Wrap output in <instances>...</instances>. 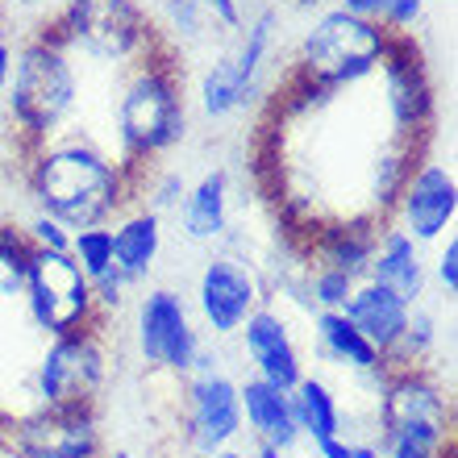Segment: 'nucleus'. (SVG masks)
Here are the masks:
<instances>
[{
  "label": "nucleus",
  "instance_id": "28",
  "mask_svg": "<svg viewBox=\"0 0 458 458\" xmlns=\"http://www.w3.org/2000/svg\"><path fill=\"white\" fill-rule=\"evenodd\" d=\"M354 284H359V279L346 276V271H338V267L313 263L309 271H304L309 313H317V309H342V304H346V296L354 292Z\"/></svg>",
  "mask_w": 458,
  "mask_h": 458
},
{
  "label": "nucleus",
  "instance_id": "24",
  "mask_svg": "<svg viewBox=\"0 0 458 458\" xmlns=\"http://www.w3.org/2000/svg\"><path fill=\"white\" fill-rule=\"evenodd\" d=\"M146 9H150V21H155L158 47L171 50L180 63L188 50H205L213 42V34H217L208 13L200 9V0H155Z\"/></svg>",
  "mask_w": 458,
  "mask_h": 458
},
{
  "label": "nucleus",
  "instance_id": "16",
  "mask_svg": "<svg viewBox=\"0 0 458 458\" xmlns=\"http://www.w3.org/2000/svg\"><path fill=\"white\" fill-rule=\"evenodd\" d=\"M175 233L196 250H217L229 242L233 225V180L225 167H205L188 188H183L180 205L171 208Z\"/></svg>",
  "mask_w": 458,
  "mask_h": 458
},
{
  "label": "nucleus",
  "instance_id": "3",
  "mask_svg": "<svg viewBox=\"0 0 458 458\" xmlns=\"http://www.w3.org/2000/svg\"><path fill=\"white\" fill-rule=\"evenodd\" d=\"M84 105V72L72 59V50L38 25L13 47L9 92L0 105V117L9 121V138L17 155L42 146L55 133L72 130L75 113Z\"/></svg>",
  "mask_w": 458,
  "mask_h": 458
},
{
  "label": "nucleus",
  "instance_id": "26",
  "mask_svg": "<svg viewBox=\"0 0 458 458\" xmlns=\"http://www.w3.org/2000/svg\"><path fill=\"white\" fill-rule=\"evenodd\" d=\"M334 4L367 17L392 38H412V30L425 21V9H429V0H334Z\"/></svg>",
  "mask_w": 458,
  "mask_h": 458
},
{
  "label": "nucleus",
  "instance_id": "38",
  "mask_svg": "<svg viewBox=\"0 0 458 458\" xmlns=\"http://www.w3.org/2000/svg\"><path fill=\"white\" fill-rule=\"evenodd\" d=\"M109 458H133V454H130V450H113Z\"/></svg>",
  "mask_w": 458,
  "mask_h": 458
},
{
  "label": "nucleus",
  "instance_id": "8",
  "mask_svg": "<svg viewBox=\"0 0 458 458\" xmlns=\"http://www.w3.org/2000/svg\"><path fill=\"white\" fill-rule=\"evenodd\" d=\"M105 326L42 342L38 359L30 362V396H34V409H97V400L113 371Z\"/></svg>",
  "mask_w": 458,
  "mask_h": 458
},
{
  "label": "nucleus",
  "instance_id": "23",
  "mask_svg": "<svg viewBox=\"0 0 458 458\" xmlns=\"http://www.w3.org/2000/svg\"><path fill=\"white\" fill-rule=\"evenodd\" d=\"M379 425V450L384 458H442L454 437V412H437V417H396V421H375Z\"/></svg>",
  "mask_w": 458,
  "mask_h": 458
},
{
  "label": "nucleus",
  "instance_id": "27",
  "mask_svg": "<svg viewBox=\"0 0 458 458\" xmlns=\"http://www.w3.org/2000/svg\"><path fill=\"white\" fill-rule=\"evenodd\" d=\"M80 271H84L92 284L105 279L109 271H117L113 263V229L109 225H88V229H72V246H67Z\"/></svg>",
  "mask_w": 458,
  "mask_h": 458
},
{
  "label": "nucleus",
  "instance_id": "14",
  "mask_svg": "<svg viewBox=\"0 0 458 458\" xmlns=\"http://www.w3.org/2000/svg\"><path fill=\"white\" fill-rule=\"evenodd\" d=\"M392 225L409 233L417 246H437L450 238L458 221V180L454 167L442 158H421L409 171V180L400 188L396 205H392Z\"/></svg>",
  "mask_w": 458,
  "mask_h": 458
},
{
  "label": "nucleus",
  "instance_id": "34",
  "mask_svg": "<svg viewBox=\"0 0 458 458\" xmlns=\"http://www.w3.org/2000/svg\"><path fill=\"white\" fill-rule=\"evenodd\" d=\"M13 42L9 34H0V105H4V92H9V75H13Z\"/></svg>",
  "mask_w": 458,
  "mask_h": 458
},
{
  "label": "nucleus",
  "instance_id": "30",
  "mask_svg": "<svg viewBox=\"0 0 458 458\" xmlns=\"http://www.w3.org/2000/svg\"><path fill=\"white\" fill-rule=\"evenodd\" d=\"M429 284H437V288L446 292V301L458 292V238L454 233L437 242V254H434V263H429Z\"/></svg>",
  "mask_w": 458,
  "mask_h": 458
},
{
  "label": "nucleus",
  "instance_id": "17",
  "mask_svg": "<svg viewBox=\"0 0 458 458\" xmlns=\"http://www.w3.org/2000/svg\"><path fill=\"white\" fill-rule=\"evenodd\" d=\"M309 338H313L317 359L329 362V367H338L350 379L379 384L387 375V359L362 338L342 309H317V313H309Z\"/></svg>",
  "mask_w": 458,
  "mask_h": 458
},
{
  "label": "nucleus",
  "instance_id": "6",
  "mask_svg": "<svg viewBox=\"0 0 458 458\" xmlns=\"http://www.w3.org/2000/svg\"><path fill=\"white\" fill-rule=\"evenodd\" d=\"M47 30L72 50L75 63L125 72L158 50L146 0H63Z\"/></svg>",
  "mask_w": 458,
  "mask_h": 458
},
{
  "label": "nucleus",
  "instance_id": "9",
  "mask_svg": "<svg viewBox=\"0 0 458 458\" xmlns=\"http://www.w3.org/2000/svg\"><path fill=\"white\" fill-rule=\"evenodd\" d=\"M133 354L146 371L155 375H192L200 367V354L208 350V338L200 334L188 304V292L175 284H146V292L133 301Z\"/></svg>",
  "mask_w": 458,
  "mask_h": 458
},
{
  "label": "nucleus",
  "instance_id": "1",
  "mask_svg": "<svg viewBox=\"0 0 458 458\" xmlns=\"http://www.w3.org/2000/svg\"><path fill=\"white\" fill-rule=\"evenodd\" d=\"M17 183L25 192V208H38L67 229L109 225L138 196V171L125 167L88 130H63L25 150Z\"/></svg>",
  "mask_w": 458,
  "mask_h": 458
},
{
  "label": "nucleus",
  "instance_id": "32",
  "mask_svg": "<svg viewBox=\"0 0 458 458\" xmlns=\"http://www.w3.org/2000/svg\"><path fill=\"white\" fill-rule=\"evenodd\" d=\"M317 458H384V450H379V442H371V437H329V442H321L317 446Z\"/></svg>",
  "mask_w": 458,
  "mask_h": 458
},
{
  "label": "nucleus",
  "instance_id": "33",
  "mask_svg": "<svg viewBox=\"0 0 458 458\" xmlns=\"http://www.w3.org/2000/svg\"><path fill=\"white\" fill-rule=\"evenodd\" d=\"M63 0H9V9L17 13V17H30L34 21V30L38 25H47L50 21V13L59 9Z\"/></svg>",
  "mask_w": 458,
  "mask_h": 458
},
{
  "label": "nucleus",
  "instance_id": "7",
  "mask_svg": "<svg viewBox=\"0 0 458 458\" xmlns=\"http://www.w3.org/2000/svg\"><path fill=\"white\" fill-rule=\"evenodd\" d=\"M21 313L42 342L105 326L92 279L67 250H30L21 276Z\"/></svg>",
  "mask_w": 458,
  "mask_h": 458
},
{
  "label": "nucleus",
  "instance_id": "12",
  "mask_svg": "<svg viewBox=\"0 0 458 458\" xmlns=\"http://www.w3.org/2000/svg\"><path fill=\"white\" fill-rule=\"evenodd\" d=\"M371 84L379 88V109H384L387 133L400 142L421 146L437 121V97L434 75L425 67V55L412 47V38H392Z\"/></svg>",
  "mask_w": 458,
  "mask_h": 458
},
{
  "label": "nucleus",
  "instance_id": "2",
  "mask_svg": "<svg viewBox=\"0 0 458 458\" xmlns=\"http://www.w3.org/2000/svg\"><path fill=\"white\" fill-rule=\"evenodd\" d=\"M113 155L133 171L163 163L171 150H180L192 130V105H188V80L171 50L158 47L142 63L117 72V97L109 105Z\"/></svg>",
  "mask_w": 458,
  "mask_h": 458
},
{
  "label": "nucleus",
  "instance_id": "39",
  "mask_svg": "<svg viewBox=\"0 0 458 458\" xmlns=\"http://www.w3.org/2000/svg\"><path fill=\"white\" fill-rule=\"evenodd\" d=\"M296 4H309V0H296Z\"/></svg>",
  "mask_w": 458,
  "mask_h": 458
},
{
  "label": "nucleus",
  "instance_id": "25",
  "mask_svg": "<svg viewBox=\"0 0 458 458\" xmlns=\"http://www.w3.org/2000/svg\"><path fill=\"white\" fill-rule=\"evenodd\" d=\"M442 346V321L429 304H412V317H409V329L400 346L387 354V371H409V367H429Z\"/></svg>",
  "mask_w": 458,
  "mask_h": 458
},
{
  "label": "nucleus",
  "instance_id": "36",
  "mask_svg": "<svg viewBox=\"0 0 458 458\" xmlns=\"http://www.w3.org/2000/svg\"><path fill=\"white\" fill-rule=\"evenodd\" d=\"M250 458H288V454H284V450H276V446H254Z\"/></svg>",
  "mask_w": 458,
  "mask_h": 458
},
{
  "label": "nucleus",
  "instance_id": "18",
  "mask_svg": "<svg viewBox=\"0 0 458 458\" xmlns=\"http://www.w3.org/2000/svg\"><path fill=\"white\" fill-rule=\"evenodd\" d=\"M113 229V263L133 288L138 284H150V276L158 271V259H163V246H167V221L163 213L146 205H130L125 213L109 221Z\"/></svg>",
  "mask_w": 458,
  "mask_h": 458
},
{
  "label": "nucleus",
  "instance_id": "31",
  "mask_svg": "<svg viewBox=\"0 0 458 458\" xmlns=\"http://www.w3.org/2000/svg\"><path fill=\"white\" fill-rule=\"evenodd\" d=\"M200 9L208 13V21L221 38H233L246 21V0H200Z\"/></svg>",
  "mask_w": 458,
  "mask_h": 458
},
{
  "label": "nucleus",
  "instance_id": "29",
  "mask_svg": "<svg viewBox=\"0 0 458 458\" xmlns=\"http://www.w3.org/2000/svg\"><path fill=\"white\" fill-rule=\"evenodd\" d=\"M17 225H21L25 242H30L34 250H67V246H72V229L63 225V221L47 217V213H38V208L17 213Z\"/></svg>",
  "mask_w": 458,
  "mask_h": 458
},
{
  "label": "nucleus",
  "instance_id": "35",
  "mask_svg": "<svg viewBox=\"0 0 458 458\" xmlns=\"http://www.w3.org/2000/svg\"><path fill=\"white\" fill-rule=\"evenodd\" d=\"M17 167H21V158H9V146L0 142V208H4V192H9V183L17 180Z\"/></svg>",
  "mask_w": 458,
  "mask_h": 458
},
{
  "label": "nucleus",
  "instance_id": "19",
  "mask_svg": "<svg viewBox=\"0 0 458 458\" xmlns=\"http://www.w3.org/2000/svg\"><path fill=\"white\" fill-rule=\"evenodd\" d=\"M367 279L392 288L404 304H425V296H429V259H425V246H417L409 233H400L392 221H384L379 238H375Z\"/></svg>",
  "mask_w": 458,
  "mask_h": 458
},
{
  "label": "nucleus",
  "instance_id": "4",
  "mask_svg": "<svg viewBox=\"0 0 458 458\" xmlns=\"http://www.w3.org/2000/svg\"><path fill=\"white\" fill-rule=\"evenodd\" d=\"M284 47V9L276 0L246 13V21L225 47L213 50L192 75L188 105L208 125L238 121L259 97H267V80L276 67V55Z\"/></svg>",
  "mask_w": 458,
  "mask_h": 458
},
{
  "label": "nucleus",
  "instance_id": "15",
  "mask_svg": "<svg viewBox=\"0 0 458 458\" xmlns=\"http://www.w3.org/2000/svg\"><path fill=\"white\" fill-rule=\"evenodd\" d=\"M238 350H242V359L250 362V375L284 387V392H292V387L301 384V375L309 371L304 367V346L296 338L292 321L284 317V309H276V304H267V301L238 329Z\"/></svg>",
  "mask_w": 458,
  "mask_h": 458
},
{
  "label": "nucleus",
  "instance_id": "10",
  "mask_svg": "<svg viewBox=\"0 0 458 458\" xmlns=\"http://www.w3.org/2000/svg\"><path fill=\"white\" fill-rule=\"evenodd\" d=\"M267 301L263 276L250 259H242L238 250H208L205 263L196 267L192 279V317L200 334L208 342H229L238 338V329L246 326V317Z\"/></svg>",
  "mask_w": 458,
  "mask_h": 458
},
{
  "label": "nucleus",
  "instance_id": "22",
  "mask_svg": "<svg viewBox=\"0 0 458 458\" xmlns=\"http://www.w3.org/2000/svg\"><path fill=\"white\" fill-rule=\"evenodd\" d=\"M292 396V417H296V429H301V442H329V437L346 434V409H342L338 387L329 384L326 375H301V384L288 392Z\"/></svg>",
  "mask_w": 458,
  "mask_h": 458
},
{
  "label": "nucleus",
  "instance_id": "37",
  "mask_svg": "<svg viewBox=\"0 0 458 458\" xmlns=\"http://www.w3.org/2000/svg\"><path fill=\"white\" fill-rule=\"evenodd\" d=\"M208 458H250V454H242V450H221V454H208Z\"/></svg>",
  "mask_w": 458,
  "mask_h": 458
},
{
  "label": "nucleus",
  "instance_id": "13",
  "mask_svg": "<svg viewBox=\"0 0 458 458\" xmlns=\"http://www.w3.org/2000/svg\"><path fill=\"white\" fill-rule=\"evenodd\" d=\"M0 446L17 458H100L97 409H34L0 429Z\"/></svg>",
  "mask_w": 458,
  "mask_h": 458
},
{
  "label": "nucleus",
  "instance_id": "5",
  "mask_svg": "<svg viewBox=\"0 0 458 458\" xmlns=\"http://www.w3.org/2000/svg\"><path fill=\"white\" fill-rule=\"evenodd\" d=\"M387 47H392V34H384L379 25L342 4H326L296 38L288 75L317 92H350V88L371 84Z\"/></svg>",
  "mask_w": 458,
  "mask_h": 458
},
{
  "label": "nucleus",
  "instance_id": "21",
  "mask_svg": "<svg viewBox=\"0 0 458 458\" xmlns=\"http://www.w3.org/2000/svg\"><path fill=\"white\" fill-rule=\"evenodd\" d=\"M342 313H346L362 338L387 359V354L400 346L404 329H409L412 304H404L396 292L384 288V284H375V279H359L354 292L346 296V304H342Z\"/></svg>",
  "mask_w": 458,
  "mask_h": 458
},
{
  "label": "nucleus",
  "instance_id": "11",
  "mask_svg": "<svg viewBox=\"0 0 458 458\" xmlns=\"http://www.w3.org/2000/svg\"><path fill=\"white\" fill-rule=\"evenodd\" d=\"M180 429L183 442L196 454H221L233 450L246 425H242V400H238V375H229L221 367V354L208 350L200 354V367L192 375H183L180 387Z\"/></svg>",
  "mask_w": 458,
  "mask_h": 458
},
{
  "label": "nucleus",
  "instance_id": "20",
  "mask_svg": "<svg viewBox=\"0 0 458 458\" xmlns=\"http://www.w3.org/2000/svg\"><path fill=\"white\" fill-rule=\"evenodd\" d=\"M238 400H242V425L250 429L254 446H276L284 454L301 446V429L292 417V396L284 387L267 384L259 375L238 379Z\"/></svg>",
  "mask_w": 458,
  "mask_h": 458
}]
</instances>
